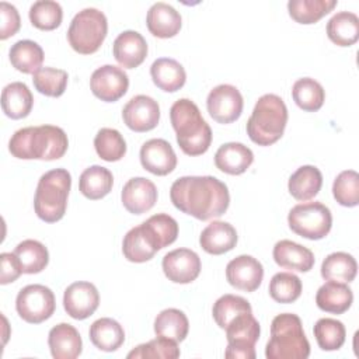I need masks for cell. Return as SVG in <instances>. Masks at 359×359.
<instances>
[{
    "instance_id": "20",
    "label": "cell",
    "mask_w": 359,
    "mask_h": 359,
    "mask_svg": "<svg viewBox=\"0 0 359 359\" xmlns=\"http://www.w3.org/2000/svg\"><path fill=\"white\" fill-rule=\"evenodd\" d=\"M275 262L285 269L309 272L314 266V254L307 247L292 240H280L272 251Z\"/></svg>"
},
{
    "instance_id": "38",
    "label": "cell",
    "mask_w": 359,
    "mask_h": 359,
    "mask_svg": "<svg viewBox=\"0 0 359 359\" xmlns=\"http://www.w3.org/2000/svg\"><path fill=\"white\" fill-rule=\"evenodd\" d=\"M293 101L299 108L307 112L318 111L325 100L323 86L311 77H303L294 81L292 87Z\"/></svg>"
},
{
    "instance_id": "37",
    "label": "cell",
    "mask_w": 359,
    "mask_h": 359,
    "mask_svg": "<svg viewBox=\"0 0 359 359\" xmlns=\"http://www.w3.org/2000/svg\"><path fill=\"white\" fill-rule=\"evenodd\" d=\"M337 0H290L289 15L299 24H314L334 10Z\"/></svg>"
},
{
    "instance_id": "19",
    "label": "cell",
    "mask_w": 359,
    "mask_h": 359,
    "mask_svg": "<svg viewBox=\"0 0 359 359\" xmlns=\"http://www.w3.org/2000/svg\"><path fill=\"white\" fill-rule=\"evenodd\" d=\"M115 60L125 69H135L140 66L147 56V42L137 31L121 32L112 46Z\"/></svg>"
},
{
    "instance_id": "18",
    "label": "cell",
    "mask_w": 359,
    "mask_h": 359,
    "mask_svg": "<svg viewBox=\"0 0 359 359\" xmlns=\"http://www.w3.org/2000/svg\"><path fill=\"white\" fill-rule=\"evenodd\" d=\"M121 199L129 213L142 215L149 212L157 202V188L150 180L135 177L123 185Z\"/></svg>"
},
{
    "instance_id": "29",
    "label": "cell",
    "mask_w": 359,
    "mask_h": 359,
    "mask_svg": "<svg viewBox=\"0 0 359 359\" xmlns=\"http://www.w3.org/2000/svg\"><path fill=\"white\" fill-rule=\"evenodd\" d=\"M90 341L95 348L104 352H114L125 341V331L122 325L109 317L95 320L90 327Z\"/></svg>"
},
{
    "instance_id": "42",
    "label": "cell",
    "mask_w": 359,
    "mask_h": 359,
    "mask_svg": "<svg viewBox=\"0 0 359 359\" xmlns=\"http://www.w3.org/2000/svg\"><path fill=\"white\" fill-rule=\"evenodd\" d=\"M31 24L42 31H52L57 28L63 18L62 6L53 0H39L29 7Z\"/></svg>"
},
{
    "instance_id": "11",
    "label": "cell",
    "mask_w": 359,
    "mask_h": 359,
    "mask_svg": "<svg viewBox=\"0 0 359 359\" xmlns=\"http://www.w3.org/2000/svg\"><path fill=\"white\" fill-rule=\"evenodd\" d=\"M206 107L209 115L219 123H231L243 112L244 101L237 87L231 84H219L208 94Z\"/></svg>"
},
{
    "instance_id": "1",
    "label": "cell",
    "mask_w": 359,
    "mask_h": 359,
    "mask_svg": "<svg viewBox=\"0 0 359 359\" xmlns=\"http://www.w3.org/2000/svg\"><path fill=\"white\" fill-rule=\"evenodd\" d=\"M170 198L178 210L198 220L220 217L230 203L227 185L212 175H187L175 180Z\"/></svg>"
},
{
    "instance_id": "40",
    "label": "cell",
    "mask_w": 359,
    "mask_h": 359,
    "mask_svg": "<svg viewBox=\"0 0 359 359\" xmlns=\"http://www.w3.org/2000/svg\"><path fill=\"white\" fill-rule=\"evenodd\" d=\"M243 313H252L251 304L244 297L236 294H223L215 302L212 309L216 324L223 330Z\"/></svg>"
},
{
    "instance_id": "36",
    "label": "cell",
    "mask_w": 359,
    "mask_h": 359,
    "mask_svg": "<svg viewBox=\"0 0 359 359\" xmlns=\"http://www.w3.org/2000/svg\"><path fill=\"white\" fill-rule=\"evenodd\" d=\"M189 331V323L184 311L178 309H165L154 320V332L175 342L185 339Z\"/></svg>"
},
{
    "instance_id": "22",
    "label": "cell",
    "mask_w": 359,
    "mask_h": 359,
    "mask_svg": "<svg viewBox=\"0 0 359 359\" xmlns=\"http://www.w3.org/2000/svg\"><path fill=\"white\" fill-rule=\"evenodd\" d=\"M48 345L55 359H74L83 349L79 331L67 323H60L49 331Z\"/></svg>"
},
{
    "instance_id": "21",
    "label": "cell",
    "mask_w": 359,
    "mask_h": 359,
    "mask_svg": "<svg viewBox=\"0 0 359 359\" xmlns=\"http://www.w3.org/2000/svg\"><path fill=\"white\" fill-rule=\"evenodd\" d=\"M158 250L160 247L143 223L130 229L122 241V252L130 262H146L151 259Z\"/></svg>"
},
{
    "instance_id": "5",
    "label": "cell",
    "mask_w": 359,
    "mask_h": 359,
    "mask_svg": "<svg viewBox=\"0 0 359 359\" xmlns=\"http://www.w3.org/2000/svg\"><path fill=\"white\" fill-rule=\"evenodd\" d=\"M309 355L310 344L300 317L292 313L278 314L271 323L265 356L268 359H306Z\"/></svg>"
},
{
    "instance_id": "26",
    "label": "cell",
    "mask_w": 359,
    "mask_h": 359,
    "mask_svg": "<svg viewBox=\"0 0 359 359\" xmlns=\"http://www.w3.org/2000/svg\"><path fill=\"white\" fill-rule=\"evenodd\" d=\"M353 302L352 289L344 282H334L328 280L316 294V303L320 310L332 314H342L345 313Z\"/></svg>"
},
{
    "instance_id": "45",
    "label": "cell",
    "mask_w": 359,
    "mask_h": 359,
    "mask_svg": "<svg viewBox=\"0 0 359 359\" xmlns=\"http://www.w3.org/2000/svg\"><path fill=\"white\" fill-rule=\"evenodd\" d=\"M332 195L342 206H356L359 203V174L353 170L339 172L332 184Z\"/></svg>"
},
{
    "instance_id": "41",
    "label": "cell",
    "mask_w": 359,
    "mask_h": 359,
    "mask_svg": "<svg viewBox=\"0 0 359 359\" xmlns=\"http://www.w3.org/2000/svg\"><path fill=\"white\" fill-rule=\"evenodd\" d=\"M316 341L323 351H337L339 349L346 337L345 325L335 318H320L313 328Z\"/></svg>"
},
{
    "instance_id": "8",
    "label": "cell",
    "mask_w": 359,
    "mask_h": 359,
    "mask_svg": "<svg viewBox=\"0 0 359 359\" xmlns=\"http://www.w3.org/2000/svg\"><path fill=\"white\" fill-rule=\"evenodd\" d=\"M292 231L309 240L324 238L332 226L331 210L321 202H304L293 206L287 215Z\"/></svg>"
},
{
    "instance_id": "35",
    "label": "cell",
    "mask_w": 359,
    "mask_h": 359,
    "mask_svg": "<svg viewBox=\"0 0 359 359\" xmlns=\"http://www.w3.org/2000/svg\"><path fill=\"white\" fill-rule=\"evenodd\" d=\"M14 255L17 257L22 273H39L43 271L49 262V252L46 247L36 240H24L15 250Z\"/></svg>"
},
{
    "instance_id": "47",
    "label": "cell",
    "mask_w": 359,
    "mask_h": 359,
    "mask_svg": "<svg viewBox=\"0 0 359 359\" xmlns=\"http://www.w3.org/2000/svg\"><path fill=\"white\" fill-rule=\"evenodd\" d=\"M143 224L151 233L160 250L172 244L178 237V223L167 213L153 215Z\"/></svg>"
},
{
    "instance_id": "17",
    "label": "cell",
    "mask_w": 359,
    "mask_h": 359,
    "mask_svg": "<svg viewBox=\"0 0 359 359\" xmlns=\"http://www.w3.org/2000/svg\"><path fill=\"white\" fill-rule=\"evenodd\" d=\"M140 163L154 175H167L177 167V156L164 139H150L140 147Z\"/></svg>"
},
{
    "instance_id": "43",
    "label": "cell",
    "mask_w": 359,
    "mask_h": 359,
    "mask_svg": "<svg viewBox=\"0 0 359 359\" xmlns=\"http://www.w3.org/2000/svg\"><path fill=\"white\" fill-rule=\"evenodd\" d=\"M302 294V280L292 272H278L269 282V296L278 303H293Z\"/></svg>"
},
{
    "instance_id": "32",
    "label": "cell",
    "mask_w": 359,
    "mask_h": 359,
    "mask_svg": "<svg viewBox=\"0 0 359 359\" xmlns=\"http://www.w3.org/2000/svg\"><path fill=\"white\" fill-rule=\"evenodd\" d=\"M10 62L13 67L25 74H34L42 69L43 50L42 48L31 39L17 41L8 52Z\"/></svg>"
},
{
    "instance_id": "23",
    "label": "cell",
    "mask_w": 359,
    "mask_h": 359,
    "mask_svg": "<svg viewBox=\"0 0 359 359\" xmlns=\"http://www.w3.org/2000/svg\"><path fill=\"white\" fill-rule=\"evenodd\" d=\"M202 250L212 255H220L233 250L237 244V231L227 222L209 223L199 236Z\"/></svg>"
},
{
    "instance_id": "44",
    "label": "cell",
    "mask_w": 359,
    "mask_h": 359,
    "mask_svg": "<svg viewBox=\"0 0 359 359\" xmlns=\"http://www.w3.org/2000/svg\"><path fill=\"white\" fill-rule=\"evenodd\" d=\"M67 72L55 67H42L32 74V83L38 93L48 97H60L67 86Z\"/></svg>"
},
{
    "instance_id": "16",
    "label": "cell",
    "mask_w": 359,
    "mask_h": 359,
    "mask_svg": "<svg viewBox=\"0 0 359 359\" xmlns=\"http://www.w3.org/2000/svg\"><path fill=\"white\" fill-rule=\"evenodd\" d=\"M226 278L233 287L254 292L262 282L264 268L257 258L251 255H238L227 264Z\"/></svg>"
},
{
    "instance_id": "33",
    "label": "cell",
    "mask_w": 359,
    "mask_h": 359,
    "mask_svg": "<svg viewBox=\"0 0 359 359\" xmlns=\"http://www.w3.org/2000/svg\"><path fill=\"white\" fill-rule=\"evenodd\" d=\"M112 184L114 177L108 168L102 165H91L81 172L79 180V189L86 198L97 201L111 192Z\"/></svg>"
},
{
    "instance_id": "14",
    "label": "cell",
    "mask_w": 359,
    "mask_h": 359,
    "mask_svg": "<svg viewBox=\"0 0 359 359\" xmlns=\"http://www.w3.org/2000/svg\"><path fill=\"white\" fill-rule=\"evenodd\" d=\"M161 266L168 280L185 285L199 276L201 258L189 248H177L164 255Z\"/></svg>"
},
{
    "instance_id": "7",
    "label": "cell",
    "mask_w": 359,
    "mask_h": 359,
    "mask_svg": "<svg viewBox=\"0 0 359 359\" xmlns=\"http://www.w3.org/2000/svg\"><path fill=\"white\" fill-rule=\"evenodd\" d=\"M107 32L108 21L105 14L88 7L73 17L67 31V41L77 53L91 55L100 49Z\"/></svg>"
},
{
    "instance_id": "4",
    "label": "cell",
    "mask_w": 359,
    "mask_h": 359,
    "mask_svg": "<svg viewBox=\"0 0 359 359\" xmlns=\"http://www.w3.org/2000/svg\"><path fill=\"white\" fill-rule=\"evenodd\" d=\"M287 123V108L276 94H265L258 98L251 116L247 121V135L258 146L276 143Z\"/></svg>"
},
{
    "instance_id": "2",
    "label": "cell",
    "mask_w": 359,
    "mask_h": 359,
    "mask_svg": "<svg viewBox=\"0 0 359 359\" xmlns=\"http://www.w3.org/2000/svg\"><path fill=\"white\" fill-rule=\"evenodd\" d=\"M67 147V135L62 128L53 125L18 129L8 142L10 153L21 160H57L65 156Z\"/></svg>"
},
{
    "instance_id": "15",
    "label": "cell",
    "mask_w": 359,
    "mask_h": 359,
    "mask_svg": "<svg viewBox=\"0 0 359 359\" xmlns=\"http://www.w3.org/2000/svg\"><path fill=\"white\" fill-rule=\"evenodd\" d=\"M100 304L97 287L90 282H74L63 294V307L74 320H84L94 314Z\"/></svg>"
},
{
    "instance_id": "28",
    "label": "cell",
    "mask_w": 359,
    "mask_h": 359,
    "mask_svg": "<svg viewBox=\"0 0 359 359\" xmlns=\"http://www.w3.org/2000/svg\"><path fill=\"white\" fill-rule=\"evenodd\" d=\"M32 93L25 83H10L1 91L3 112L11 119H21L28 116L32 109Z\"/></svg>"
},
{
    "instance_id": "49",
    "label": "cell",
    "mask_w": 359,
    "mask_h": 359,
    "mask_svg": "<svg viewBox=\"0 0 359 359\" xmlns=\"http://www.w3.org/2000/svg\"><path fill=\"white\" fill-rule=\"evenodd\" d=\"M0 262H1V275H0V283L7 285L20 278L22 273L21 265L14 255V252H3L0 255Z\"/></svg>"
},
{
    "instance_id": "30",
    "label": "cell",
    "mask_w": 359,
    "mask_h": 359,
    "mask_svg": "<svg viewBox=\"0 0 359 359\" xmlns=\"http://www.w3.org/2000/svg\"><path fill=\"white\" fill-rule=\"evenodd\" d=\"M323 185V174L316 165H302L289 178L287 188L297 201L314 198Z\"/></svg>"
},
{
    "instance_id": "6",
    "label": "cell",
    "mask_w": 359,
    "mask_h": 359,
    "mask_svg": "<svg viewBox=\"0 0 359 359\" xmlns=\"http://www.w3.org/2000/svg\"><path fill=\"white\" fill-rule=\"evenodd\" d=\"M72 187V175L65 168H55L45 172L36 185L34 209L36 216L46 222H59L66 212L67 198Z\"/></svg>"
},
{
    "instance_id": "46",
    "label": "cell",
    "mask_w": 359,
    "mask_h": 359,
    "mask_svg": "<svg viewBox=\"0 0 359 359\" xmlns=\"http://www.w3.org/2000/svg\"><path fill=\"white\" fill-rule=\"evenodd\" d=\"M180 356V348L175 341L165 337H158L146 344L137 345L128 353V358H151V359H175Z\"/></svg>"
},
{
    "instance_id": "9",
    "label": "cell",
    "mask_w": 359,
    "mask_h": 359,
    "mask_svg": "<svg viewBox=\"0 0 359 359\" xmlns=\"http://www.w3.org/2000/svg\"><path fill=\"white\" fill-rule=\"evenodd\" d=\"M261 334L259 323L252 313L237 316L226 327L227 348L224 356L229 359H255V342Z\"/></svg>"
},
{
    "instance_id": "10",
    "label": "cell",
    "mask_w": 359,
    "mask_h": 359,
    "mask_svg": "<svg viewBox=\"0 0 359 359\" xmlns=\"http://www.w3.org/2000/svg\"><path fill=\"white\" fill-rule=\"evenodd\" d=\"M55 307L56 302L53 292L38 283L22 287L15 299L18 316L29 324H39L50 318L55 313Z\"/></svg>"
},
{
    "instance_id": "48",
    "label": "cell",
    "mask_w": 359,
    "mask_h": 359,
    "mask_svg": "<svg viewBox=\"0 0 359 359\" xmlns=\"http://www.w3.org/2000/svg\"><path fill=\"white\" fill-rule=\"evenodd\" d=\"M0 39L4 41L17 34L21 20L17 8L13 4L7 1L0 3Z\"/></svg>"
},
{
    "instance_id": "27",
    "label": "cell",
    "mask_w": 359,
    "mask_h": 359,
    "mask_svg": "<svg viewBox=\"0 0 359 359\" xmlns=\"http://www.w3.org/2000/svg\"><path fill=\"white\" fill-rule=\"evenodd\" d=\"M150 76L153 83L167 93L180 90L187 80V73L182 65L171 57L156 59L150 66Z\"/></svg>"
},
{
    "instance_id": "3",
    "label": "cell",
    "mask_w": 359,
    "mask_h": 359,
    "mask_svg": "<svg viewBox=\"0 0 359 359\" xmlns=\"http://www.w3.org/2000/svg\"><path fill=\"white\" fill-rule=\"evenodd\" d=\"M170 119L177 143L185 154L201 156L208 151L212 143V129L194 101L188 98L175 101L170 109Z\"/></svg>"
},
{
    "instance_id": "12",
    "label": "cell",
    "mask_w": 359,
    "mask_h": 359,
    "mask_svg": "<svg viewBox=\"0 0 359 359\" xmlns=\"http://www.w3.org/2000/svg\"><path fill=\"white\" fill-rule=\"evenodd\" d=\"M129 87V77L123 69L114 65H104L94 70L90 79L93 94L105 102H115L123 97Z\"/></svg>"
},
{
    "instance_id": "24",
    "label": "cell",
    "mask_w": 359,
    "mask_h": 359,
    "mask_svg": "<svg viewBox=\"0 0 359 359\" xmlns=\"http://www.w3.org/2000/svg\"><path fill=\"white\" fill-rule=\"evenodd\" d=\"M254 154L243 143L229 142L222 144L215 154V165L226 174L240 175L252 164Z\"/></svg>"
},
{
    "instance_id": "13",
    "label": "cell",
    "mask_w": 359,
    "mask_h": 359,
    "mask_svg": "<svg viewBox=\"0 0 359 359\" xmlns=\"http://www.w3.org/2000/svg\"><path fill=\"white\" fill-rule=\"evenodd\" d=\"M125 125L135 132H147L157 126L160 121V107L149 95L132 97L122 109Z\"/></svg>"
},
{
    "instance_id": "39",
    "label": "cell",
    "mask_w": 359,
    "mask_h": 359,
    "mask_svg": "<svg viewBox=\"0 0 359 359\" xmlns=\"http://www.w3.org/2000/svg\"><path fill=\"white\" fill-rule=\"evenodd\" d=\"M94 147L100 158L105 161H118L126 153V142L123 136L112 128H102L94 137Z\"/></svg>"
},
{
    "instance_id": "25",
    "label": "cell",
    "mask_w": 359,
    "mask_h": 359,
    "mask_svg": "<svg viewBox=\"0 0 359 359\" xmlns=\"http://www.w3.org/2000/svg\"><path fill=\"white\" fill-rule=\"evenodd\" d=\"M146 24L150 34L154 36L172 38L180 32L182 20L180 13L172 6L158 1L149 8Z\"/></svg>"
},
{
    "instance_id": "31",
    "label": "cell",
    "mask_w": 359,
    "mask_h": 359,
    "mask_svg": "<svg viewBox=\"0 0 359 359\" xmlns=\"http://www.w3.org/2000/svg\"><path fill=\"white\" fill-rule=\"evenodd\" d=\"M327 35L338 46H351L359 39V18L355 13L339 11L327 22Z\"/></svg>"
},
{
    "instance_id": "34",
    "label": "cell",
    "mask_w": 359,
    "mask_h": 359,
    "mask_svg": "<svg viewBox=\"0 0 359 359\" xmlns=\"http://www.w3.org/2000/svg\"><path fill=\"white\" fill-rule=\"evenodd\" d=\"M358 272V264L355 258L342 251L332 252L325 257L321 264V276L325 280L349 283L355 279Z\"/></svg>"
}]
</instances>
